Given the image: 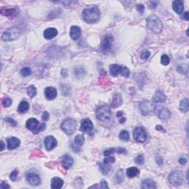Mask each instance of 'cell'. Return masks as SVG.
Masks as SVG:
<instances>
[{"label": "cell", "mask_w": 189, "mask_h": 189, "mask_svg": "<svg viewBox=\"0 0 189 189\" xmlns=\"http://www.w3.org/2000/svg\"><path fill=\"white\" fill-rule=\"evenodd\" d=\"M49 118H50V115H49V113L47 112H44V113H43V115H42V118H43V120H44V121H48V120H49Z\"/></svg>", "instance_id": "cell-48"}, {"label": "cell", "mask_w": 189, "mask_h": 189, "mask_svg": "<svg viewBox=\"0 0 189 189\" xmlns=\"http://www.w3.org/2000/svg\"><path fill=\"white\" fill-rule=\"evenodd\" d=\"M179 163H180L181 165L186 164V163H187L186 158H183V157L180 158V160H179Z\"/></svg>", "instance_id": "cell-51"}, {"label": "cell", "mask_w": 189, "mask_h": 189, "mask_svg": "<svg viewBox=\"0 0 189 189\" xmlns=\"http://www.w3.org/2000/svg\"><path fill=\"white\" fill-rule=\"evenodd\" d=\"M112 42H113L112 36H111L110 35L106 36L101 43V49H102V50L104 51V52H107V51L110 50Z\"/></svg>", "instance_id": "cell-11"}, {"label": "cell", "mask_w": 189, "mask_h": 189, "mask_svg": "<svg viewBox=\"0 0 189 189\" xmlns=\"http://www.w3.org/2000/svg\"><path fill=\"white\" fill-rule=\"evenodd\" d=\"M122 66H120L118 64H112L109 67V71H110L111 75L116 77L118 74H121V73Z\"/></svg>", "instance_id": "cell-27"}, {"label": "cell", "mask_w": 189, "mask_h": 189, "mask_svg": "<svg viewBox=\"0 0 189 189\" xmlns=\"http://www.w3.org/2000/svg\"><path fill=\"white\" fill-rule=\"evenodd\" d=\"M18 175H19V171L14 170L13 171H12L11 175H10V179H11L12 181H16L17 178H18Z\"/></svg>", "instance_id": "cell-39"}, {"label": "cell", "mask_w": 189, "mask_h": 189, "mask_svg": "<svg viewBox=\"0 0 189 189\" xmlns=\"http://www.w3.org/2000/svg\"><path fill=\"white\" fill-rule=\"evenodd\" d=\"M92 129H93V124H92V122L91 121L90 119H89V118H85V119H83L81 121V126H80L81 131L89 133V132H90Z\"/></svg>", "instance_id": "cell-12"}, {"label": "cell", "mask_w": 189, "mask_h": 189, "mask_svg": "<svg viewBox=\"0 0 189 189\" xmlns=\"http://www.w3.org/2000/svg\"><path fill=\"white\" fill-rule=\"evenodd\" d=\"M5 121L8 122V123H10V124L12 125V126H17V123L16 121H14L13 119H12L11 118H8L5 119Z\"/></svg>", "instance_id": "cell-45"}, {"label": "cell", "mask_w": 189, "mask_h": 189, "mask_svg": "<svg viewBox=\"0 0 189 189\" xmlns=\"http://www.w3.org/2000/svg\"><path fill=\"white\" fill-rule=\"evenodd\" d=\"M0 143H1V145H2L1 149H0V150H1V151H3V150H4V149H5V144H4V143H3V141H1V142H0Z\"/></svg>", "instance_id": "cell-55"}, {"label": "cell", "mask_w": 189, "mask_h": 189, "mask_svg": "<svg viewBox=\"0 0 189 189\" xmlns=\"http://www.w3.org/2000/svg\"><path fill=\"white\" fill-rule=\"evenodd\" d=\"M122 103H123V101H122V98H121V94H115L114 97H113V99H112V104H111V106L112 108L119 107V106L122 104Z\"/></svg>", "instance_id": "cell-26"}, {"label": "cell", "mask_w": 189, "mask_h": 189, "mask_svg": "<svg viewBox=\"0 0 189 189\" xmlns=\"http://www.w3.org/2000/svg\"><path fill=\"white\" fill-rule=\"evenodd\" d=\"M21 34V29L18 27H13L8 29L2 36V40L5 42H11L16 40Z\"/></svg>", "instance_id": "cell-3"}, {"label": "cell", "mask_w": 189, "mask_h": 189, "mask_svg": "<svg viewBox=\"0 0 189 189\" xmlns=\"http://www.w3.org/2000/svg\"><path fill=\"white\" fill-rule=\"evenodd\" d=\"M84 143V137L83 135H78L75 137L74 143L73 144V149L75 152H78L80 151V147Z\"/></svg>", "instance_id": "cell-15"}, {"label": "cell", "mask_w": 189, "mask_h": 189, "mask_svg": "<svg viewBox=\"0 0 189 189\" xmlns=\"http://www.w3.org/2000/svg\"><path fill=\"white\" fill-rule=\"evenodd\" d=\"M156 129L157 130H158V131H163V132H165L166 131H165V129H164L163 128V126H159V125H158V126H156Z\"/></svg>", "instance_id": "cell-54"}, {"label": "cell", "mask_w": 189, "mask_h": 189, "mask_svg": "<svg viewBox=\"0 0 189 189\" xmlns=\"http://www.w3.org/2000/svg\"><path fill=\"white\" fill-rule=\"evenodd\" d=\"M61 75H62L64 77H67V75H68L67 70H64V69H63L62 71H61Z\"/></svg>", "instance_id": "cell-52"}, {"label": "cell", "mask_w": 189, "mask_h": 189, "mask_svg": "<svg viewBox=\"0 0 189 189\" xmlns=\"http://www.w3.org/2000/svg\"><path fill=\"white\" fill-rule=\"evenodd\" d=\"M168 181L174 186H179L183 183V174L180 171H175L168 176Z\"/></svg>", "instance_id": "cell-8"}, {"label": "cell", "mask_w": 189, "mask_h": 189, "mask_svg": "<svg viewBox=\"0 0 189 189\" xmlns=\"http://www.w3.org/2000/svg\"><path fill=\"white\" fill-rule=\"evenodd\" d=\"M139 174H140V171H139L138 168L136 167L129 168L126 171L127 177L129 178H133L135 177L138 176Z\"/></svg>", "instance_id": "cell-28"}, {"label": "cell", "mask_w": 189, "mask_h": 189, "mask_svg": "<svg viewBox=\"0 0 189 189\" xmlns=\"http://www.w3.org/2000/svg\"><path fill=\"white\" fill-rule=\"evenodd\" d=\"M170 62V58L168 56H167V55H163L162 56H161V63H162V64L163 65H168V64H169Z\"/></svg>", "instance_id": "cell-38"}, {"label": "cell", "mask_w": 189, "mask_h": 189, "mask_svg": "<svg viewBox=\"0 0 189 189\" xmlns=\"http://www.w3.org/2000/svg\"><path fill=\"white\" fill-rule=\"evenodd\" d=\"M84 20L88 24H93L99 20L101 13L97 7H92L90 8H86L82 13Z\"/></svg>", "instance_id": "cell-1"}, {"label": "cell", "mask_w": 189, "mask_h": 189, "mask_svg": "<svg viewBox=\"0 0 189 189\" xmlns=\"http://www.w3.org/2000/svg\"><path fill=\"white\" fill-rule=\"evenodd\" d=\"M117 152H118V154H126L127 153L126 149H123V148H118V149H117Z\"/></svg>", "instance_id": "cell-49"}, {"label": "cell", "mask_w": 189, "mask_h": 189, "mask_svg": "<svg viewBox=\"0 0 189 189\" xmlns=\"http://www.w3.org/2000/svg\"><path fill=\"white\" fill-rule=\"evenodd\" d=\"M29 109V104L27 102V101H22L21 103L19 104L18 107V111L20 113H25Z\"/></svg>", "instance_id": "cell-30"}, {"label": "cell", "mask_w": 189, "mask_h": 189, "mask_svg": "<svg viewBox=\"0 0 189 189\" xmlns=\"http://www.w3.org/2000/svg\"><path fill=\"white\" fill-rule=\"evenodd\" d=\"M96 118L101 121L109 120L111 117L110 108L108 106H98L96 109Z\"/></svg>", "instance_id": "cell-6"}, {"label": "cell", "mask_w": 189, "mask_h": 189, "mask_svg": "<svg viewBox=\"0 0 189 189\" xmlns=\"http://www.w3.org/2000/svg\"><path fill=\"white\" fill-rule=\"evenodd\" d=\"M117 118H118V121L121 123H123L125 121H126V118H125L124 115H123V112L121 111H119L117 112L116 114Z\"/></svg>", "instance_id": "cell-35"}, {"label": "cell", "mask_w": 189, "mask_h": 189, "mask_svg": "<svg viewBox=\"0 0 189 189\" xmlns=\"http://www.w3.org/2000/svg\"><path fill=\"white\" fill-rule=\"evenodd\" d=\"M150 55H151L150 52H149V51H145V52L142 53L141 56H140V57H141L142 59L146 60V59H148V58H149Z\"/></svg>", "instance_id": "cell-44"}, {"label": "cell", "mask_w": 189, "mask_h": 189, "mask_svg": "<svg viewBox=\"0 0 189 189\" xmlns=\"http://www.w3.org/2000/svg\"><path fill=\"white\" fill-rule=\"evenodd\" d=\"M133 137L137 142L144 143L147 139V134L143 128L139 126L134 129Z\"/></svg>", "instance_id": "cell-9"}, {"label": "cell", "mask_w": 189, "mask_h": 189, "mask_svg": "<svg viewBox=\"0 0 189 189\" xmlns=\"http://www.w3.org/2000/svg\"><path fill=\"white\" fill-rule=\"evenodd\" d=\"M155 106L153 104L152 102L149 101H144L140 104L139 109L143 115H150L154 112Z\"/></svg>", "instance_id": "cell-7"}, {"label": "cell", "mask_w": 189, "mask_h": 189, "mask_svg": "<svg viewBox=\"0 0 189 189\" xmlns=\"http://www.w3.org/2000/svg\"><path fill=\"white\" fill-rule=\"evenodd\" d=\"M76 127L77 122L73 118H68L65 120L61 125V129L67 135H73L76 129Z\"/></svg>", "instance_id": "cell-5"}, {"label": "cell", "mask_w": 189, "mask_h": 189, "mask_svg": "<svg viewBox=\"0 0 189 189\" xmlns=\"http://www.w3.org/2000/svg\"><path fill=\"white\" fill-rule=\"evenodd\" d=\"M11 187H10L9 185H8L5 182L3 181L2 183H1V188L2 189H5V188H10Z\"/></svg>", "instance_id": "cell-50"}, {"label": "cell", "mask_w": 189, "mask_h": 189, "mask_svg": "<svg viewBox=\"0 0 189 189\" xmlns=\"http://www.w3.org/2000/svg\"><path fill=\"white\" fill-rule=\"evenodd\" d=\"M57 145V141L56 138L53 136H47L44 139V146L47 151H51Z\"/></svg>", "instance_id": "cell-14"}, {"label": "cell", "mask_w": 189, "mask_h": 189, "mask_svg": "<svg viewBox=\"0 0 189 189\" xmlns=\"http://www.w3.org/2000/svg\"><path fill=\"white\" fill-rule=\"evenodd\" d=\"M137 11L139 12V13H140V14H142L143 13L144 10H145V6L143 5L142 4H139L137 5Z\"/></svg>", "instance_id": "cell-46"}, {"label": "cell", "mask_w": 189, "mask_h": 189, "mask_svg": "<svg viewBox=\"0 0 189 189\" xmlns=\"http://www.w3.org/2000/svg\"><path fill=\"white\" fill-rule=\"evenodd\" d=\"M58 31L56 28L53 27H50V28L46 29L44 32V37L47 40H50L57 36Z\"/></svg>", "instance_id": "cell-18"}, {"label": "cell", "mask_w": 189, "mask_h": 189, "mask_svg": "<svg viewBox=\"0 0 189 189\" xmlns=\"http://www.w3.org/2000/svg\"><path fill=\"white\" fill-rule=\"evenodd\" d=\"M115 160L114 157H109V156H108L107 157L104 159V163H106V164H109V163H115Z\"/></svg>", "instance_id": "cell-43"}, {"label": "cell", "mask_w": 189, "mask_h": 189, "mask_svg": "<svg viewBox=\"0 0 189 189\" xmlns=\"http://www.w3.org/2000/svg\"><path fill=\"white\" fill-rule=\"evenodd\" d=\"M121 74L123 76L126 77V78H128L129 76V74H130V71L126 67L124 66H122V69H121Z\"/></svg>", "instance_id": "cell-37"}, {"label": "cell", "mask_w": 189, "mask_h": 189, "mask_svg": "<svg viewBox=\"0 0 189 189\" xmlns=\"http://www.w3.org/2000/svg\"><path fill=\"white\" fill-rule=\"evenodd\" d=\"M64 181L61 178L53 177L51 180V188L54 189L61 188L63 186Z\"/></svg>", "instance_id": "cell-25"}, {"label": "cell", "mask_w": 189, "mask_h": 189, "mask_svg": "<svg viewBox=\"0 0 189 189\" xmlns=\"http://www.w3.org/2000/svg\"><path fill=\"white\" fill-rule=\"evenodd\" d=\"M154 112L157 115L161 120H168L171 117V112L167 108L163 106H155Z\"/></svg>", "instance_id": "cell-10"}, {"label": "cell", "mask_w": 189, "mask_h": 189, "mask_svg": "<svg viewBox=\"0 0 189 189\" xmlns=\"http://www.w3.org/2000/svg\"><path fill=\"white\" fill-rule=\"evenodd\" d=\"M12 101L10 98H5L2 100V105L5 107H8L11 105Z\"/></svg>", "instance_id": "cell-41"}, {"label": "cell", "mask_w": 189, "mask_h": 189, "mask_svg": "<svg viewBox=\"0 0 189 189\" xmlns=\"http://www.w3.org/2000/svg\"><path fill=\"white\" fill-rule=\"evenodd\" d=\"M61 162H62V166L65 169H69L72 166H73L74 160L73 157H70L69 154H64L61 157Z\"/></svg>", "instance_id": "cell-17"}, {"label": "cell", "mask_w": 189, "mask_h": 189, "mask_svg": "<svg viewBox=\"0 0 189 189\" xmlns=\"http://www.w3.org/2000/svg\"><path fill=\"white\" fill-rule=\"evenodd\" d=\"M166 99V96L161 91H157L152 98V100L155 103H163Z\"/></svg>", "instance_id": "cell-22"}, {"label": "cell", "mask_w": 189, "mask_h": 189, "mask_svg": "<svg viewBox=\"0 0 189 189\" xmlns=\"http://www.w3.org/2000/svg\"><path fill=\"white\" fill-rule=\"evenodd\" d=\"M141 188H156L155 182L151 179H146L141 183Z\"/></svg>", "instance_id": "cell-23"}, {"label": "cell", "mask_w": 189, "mask_h": 189, "mask_svg": "<svg viewBox=\"0 0 189 189\" xmlns=\"http://www.w3.org/2000/svg\"><path fill=\"white\" fill-rule=\"evenodd\" d=\"M21 75L24 77L29 76L31 75V70L29 67H25L21 70Z\"/></svg>", "instance_id": "cell-36"}, {"label": "cell", "mask_w": 189, "mask_h": 189, "mask_svg": "<svg viewBox=\"0 0 189 189\" xmlns=\"http://www.w3.org/2000/svg\"><path fill=\"white\" fill-rule=\"evenodd\" d=\"M27 94H28V95L30 96V98H33L34 96L36 94V88L34 86H30V87L27 88Z\"/></svg>", "instance_id": "cell-34"}, {"label": "cell", "mask_w": 189, "mask_h": 189, "mask_svg": "<svg viewBox=\"0 0 189 189\" xmlns=\"http://www.w3.org/2000/svg\"><path fill=\"white\" fill-rule=\"evenodd\" d=\"M26 127L27 129L31 131L33 133L38 134L40 132L44 131L46 129V124L45 123H42L39 124V121H37L36 118H30L26 122Z\"/></svg>", "instance_id": "cell-4"}, {"label": "cell", "mask_w": 189, "mask_h": 189, "mask_svg": "<svg viewBox=\"0 0 189 189\" xmlns=\"http://www.w3.org/2000/svg\"><path fill=\"white\" fill-rule=\"evenodd\" d=\"M1 13L4 16L10 17V18H13L16 16L17 11L14 8H8V9H1Z\"/></svg>", "instance_id": "cell-24"}, {"label": "cell", "mask_w": 189, "mask_h": 189, "mask_svg": "<svg viewBox=\"0 0 189 189\" xmlns=\"http://www.w3.org/2000/svg\"><path fill=\"white\" fill-rule=\"evenodd\" d=\"M123 180H124V174H123V170L120 169L115 176V181L116 183L120 184L123 183Z\"/></svg>", "instance_id": "cell-29"}, {"label": "cell", "mask_w": 189, "mask_h": 189, "mask_svg": "<svg viewBox=\"0 0 189 189\" xmlns=\"http://www.w3.org/2000/svg\"><path fill=\"white\" fill-rule=\"evenodd\" d=\"M44 94H45V97L47 100H53L54 98H56V97L57 96V90L56 88L52 87H47L44 90Z\"/></svg>", "instance_id": "cell-16"}, {"label": "cell", "mask_w": 189, "mask_h": 189, "mask_svg": "<svg viewBox=\"0 0 189 189\" xmlns=\"http://www.w3.org/2000/svg\"><path fill=\"white\" fill-rule=\"evenodd\" d=\"M173 9L174 11L176 12L177 13H182L183 12L184 10V2L183 1H181V0H175V1L173 2Z\"/></svg>", "instance_id": "cell-20"}, {"label": "cell", "mask_w": 189, "mask_h": 189, "mask_svg": "<svg viewBox=\"0 0 189 189\" xmlns=\"http://www.w3.org/2000/svg\"><path fill=\"white\" fill-rule=\"evenodd\" d=\"M99 168H100V170L101 171V173L103 174L104 175H106L109 173L111 170V166H109L106 163H101L99 165Z\"/></svg>", "instance_id": "cell-32"}, {"label": "cell", "mask_w": 189, "mask_h": 189, "mask_svg": "<svg viewBox=\"0 0 189 189\" xmlns=\"http://www.w3.org/2000/svg\"><path fill=\"white\" fill-rule=\"evenodd\" d=\"M120 139L122 140H124V141H128L129 140V133L126 130H123V131L121 132L119 135Z\"/></svg>", "instance_id": "cell-33"}, {"label": "cell", "mask_w": 189, "mask_h": 189, "mask_svg": "<svg viewBox=\"0 0 189 189\" xmlns=\"http://www.w3.org/2000/svg\"><path fill=\"white\" fill-rule=\"evenodd\" d=\"M180 110L183 111V112H187L189 109V105H188V99L185 98L181 101L180 104Z\"/></svg>", "instance_id": "cell-31"}, {"label": "cell", "mask_w": 189, "mask_h": 189, "mask_svg": "<svg viewBox=\"0 0 189 189\" xmlns=\"http://www.w3.org/2000/svg\"><path fill=\"white\" fill-rule=\"evenodd\" d=\"M20 140L17 137H12L8 139V149L9 150L15 149L16 148L19 146Z\"/></svg>", "instance_id": "cell-19"}, {"label": "cell", "mask_w": 189, "mask_h": 189, "mask_svg": "<svg viewBox=\"0 0 189 189\" xmlns=\"http://www.w3.org/2000/svg\"><path fill=\"white\" fill-rule=\"evenodd\" d=\"M101 188H109V186H108L107 185V183H106V181H105L104 180H102L101 181Z\"/></svg>", "instance_id": "cell-47"}, {"label": "cell", "mask_w": 189, "mask_h": 189, "mask_svg": "<svg viewBox=\"0 0 189 189\" xmlns=\"http://www.w3.org/2000/svg\"><path fill=\"white\" fill-rule=\"evenodd\" d=\"M115 152H117V149H114V148H112V149H108V150L105 151L104 153V156L108 157V156H110L112 154H114Z\"/></svg>", "instance_id": "cell-42"}, {"label": "cell", "mask_w": 189, "mask_h": 189, "mask_svg": "<svg viewBox=\"0 0 189 189\" xmlns=\"http://www.w3.org/2000/svg\"><path fill=\"white\" fill-rule=\"evenodd\" d=\"M135 162L137 164H143V163H144L143 156L141 155V154L137 156V157L135 159Z\"/></svg>", "instance_id": "cell-40"}, {"label": "cell", "mask_w": 189, "mask_h": 189, "mask_svg": "<svg viewBox=\"0 0 189 189\" xmlns=\"http://www.w3.org/2000/svg\"><path fill=\"white\" fill-rule=\"evenodd\" d=\"M183 18L185 19V20H189V17H188V12H185V13H184V15L183 16Z\"/></svg>", "instance_id": "cell-53"}, {"label": "cell", "mask_w": 189, "mask_h": 189, "mask_svg": "<svg viewBox=\"0 0 189 189\" xmlns=\"http://www.w3.org/2000/svg\"><path fill=\"white\" fill-rule=\"evenodd\" d=\"M70 37L73 40H77L79 39L81 34V30L78 26H72L70 28Z\"/></svg>", "instance_id": "cell-21"}, {"label": "cell", "mask_w": 189, "mask_h": 189, "mask_svg": "<svg viewBox=\"0 0 189 189\" xmlns=\"http://www.w3.org/2000/svg\"><path fill=\"white\" fill-rule=\"evenodd\" d=\"M148 28L155 33H159L163 29V24L160 20L154 15H152L147 19Z\"/></svg>", "instance_id": "cell-2"}, {"label": "cell", "mask_w": 189, "mask_h": 189, "mask_svg": "<svg viewBox=\"0 0 189 189\" xmlns=\"http://www.w3.org/2000/svg\"><path fill=\"white\" fill-rule=\"evenodd\" d=\"M27 180L30 185H34V186L39 185L41 183L40 177L37 174L33 172H29L27 174Z\"/></svg>", "instance_id": "cell-13"}]
</instances>
